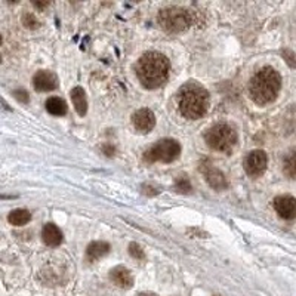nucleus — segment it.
Listing matches in <instances>:
<instances>
[{"mask_svg": "<svg viewBox=\"0 0 296 296\" xmlns=\"http://www.w3.org/2000/svg\"><path fill=\"white\" fill-rule=\"evenodd\" d=\"M181 153V145L175 139H162L156 145H153L150 150L145 153V160L154 163V162H162V163H170L179 157Z\"/></svg>", "mask_w": 296, "mask_h": 296, "instance_id": "nucleus-5", "label": "nucleus"}, {"mask_svg": "<svg viewBox=\"0 0 296 296\" xmlns=\"http://www.w3.org/2000/svg\"><path fill=\"white\" fill-rule=\"evenodd\" d=\"M173 188H175V191H178V192L188 194V192L191 191V184H190V181H188L185 176H182V178H178V179L175 181Z\"/></svg>", "mask_w": 296, "mask_h": 296, "instance_id": "nucleus-19", "label": "nucleus"}, {"mask_svg": "<svg viewBox=\"0 0 296 296\" xmlns=\"http://www.w3.org/2000/svg\"><path fill=\"white\" fill-rule=\"evenodd\" d=\"M33 86L39 92H51V90L57 89L58 79H57V76L52 71L40 70L33 77Z\"/></svg>", "mask_w": 296, "mask_h": 296, "instance_id": "nucleus-8", "label": "nucleus"}, {"mask_svg": "<svg viewBox=\"0 0 296 296\" xmlns=\"http://www.w3.org/2000/svg\"><path fill=\"white\" fill-rule=\"evenodd\" d=\"M14 96L17 98L20 103H28V93H27L25 90H22V89L15 90V92H14Z\"/></svg>", "mask_w": 296, "mask_h": 296, "instance_id": "nucleus-22", "label": "nucleus"}, {"mask_svg": "<svg viewBox=\"0 0 296 296\" xmlns=\"http://www.w3.org/2000/svg\"><path fill=\"white\" fill-rule=\"evenodd\" d=\"M0 43H2V36H0Z\"/></svg>", "mask_w": 296, "mask_h": 296, "instance_id": "nucleus-27", "label": "nucleus"}, {"mask_svg": "<svg viewBox=\"0 0 296 296\" xmlns=\"http://www.w3.org/2000/svg\"><path fill=\"white\" fill-rule=\"evenodd\" d=\"M70 95H71L73 106H74L76 111L79 113V116H85L86 111H87V101H86L85 90L80 86H76L74 89H71Z\"/></svg>", "mask_w": 296, "mask_h": 296, "instance_id": "nucleus-14", "label": "nucleus"}, {"mask_svg": "<svg viewBox=\"0 0 296 296\" xmlns=\"http://www.w3.org/2000/svg\"><path fill=\"white\" fill-rule=\"evenodd\" d=\"M103 151L106 153V156H113L116 153V148L111 147V145H104L103 147Z\"/></svg>", "mask_w": 296, "mask_h": 296, "instance_id": "nucleus-24", "label": "nucleus"}, {"mask_svg": "<svg viewBox=\"0 0 296 296\" xmlns=\"http://www.w3.org/2000/svg\"><path fill=\"white\" fill-rule=\"evenodd\" d=\"M34 5H36V6H37V8H44V6H46V5H47V3H39V2H36V3H34Z\"/></svg>", "mask_w": 296, "mask_h": 296, "instance_id": "nucleus-26", "label": "nucleus"}, {"mask_svg": "<svg viewBox=\"0 0 296 296\" xmlns=\"http://www.w3.org/2000/svg\"><path fill=\"white\" fill-rule=\"evenodd\" d=\"M281 87V77L278 71L273 67L261 68L251 80L249 92L252 100L258 106H265L273 103Z\"/></svg>", "mask_w": 296, "mask_h": 296, "instance_id": "nucleus-2", "label": "nucleus"}, {"mask_svg": "<svg viewBox=\"0 0 296 296\" xmlns=\"http://www.w3.org/2000/svg\"><path fill=\"white\" fill-rule=\"evenodd\" d=\"M295 165H296V163H295V153L292 151L290 156L284 160V172H286V175H287L290 179L295 178V172H296V166H295Z\"/></svg>", "mask_w": 296, "mask_h": 296, "instance_id": "nucleus-18", "label": "nucleus"}, {"mask_svg": "<svg viewBox=\"0 0 296 296\" xmlns=\"http://www.w3.org/2000/svg\"><path fill=\"white\" fill-rule=\"evenodd\" d=\"M179 111L190 120H197L209 108V93L199 85H187L179 93Z\"/></svg>", "mask_w": 296, "mask_h": 296, "instance_id": "nucleus-3", "label": "nucleus"}, {"mask_svg": "<svg viewBox=\"0 0 296 296\" xmlns=\"http://www.w3.org/2000/svg\"><path fill=\"white\" fill-rule=\"evenodd\" d=\"M142 192H145V194H148V195H156L159 191H156V188H153V187L144 185V187H142Z\"/></svg>", "mask_w": 296, "mask_h": 296, "instance_id": "nucleus-23", "label": "nucleus"}, {"mask_svg": "<svg viewBox=\"0 0 296 296\" xmlns=\"http://www.w3.org/2000/svg\"><path fill=\"white\" fill-rule=\"evenodd\" d=\"M132 122H133V126L139 130V132H144V133H148L156 125V116L151 110L148 108H141L138 110L133 117H132Z\"/></svg>", "mask_w": 296, "mask_h": 296, "instance_id": "nucleus-9", "label": "nucleus"}, {"mask_svg": "<svg viewBox=\"0 0 296 296\" xmlns=\"http://www.w3.org/2000/svg\"><path fill=\"white\" fill-rule=\"evenodd\" d=\"M22 24H24L27 28H31V30H34V28L39 27V21H37L36 17L31 15V14H25V15L22 17Z\"/></svg>", "mask_w": 296, "mask_h": 296, "instance_id": "nucleus-21", "label": "nucleus"}, {"mask_svg": "<svg viewBox=\"0 0 296 296\" xmlns=\"http://www.w3.org/2000/svg\"><path fill=\"white\" fill-rule=\"evenodd\" d=\"M46 110L52 116H65L67 114V104L64 100H61V98L52 96L46 101Z\"/></svg>", "mask_w": 296, "mask_h": 296, "instance_id": "nucleus-16", "label": "nucleus"}, {"mask_svg": "<svg viewBox=\"0 0 296 296\" xmlns=\"http://www.w3.org/2000/svg\"><path fill=\"white\" fill-rule=\"evenodd\" d=\"M202 170H203V173H205V176H206L208 184H209L212 188H215L216 191H222V190H225V188L228 187V182H227L225 175H224L219 169H216L215 166L208 165V166H203Z\"/></svg>", "mask_w": 296, "mask_h": 296, "instance_id": "nucleus-11", "label": "nucleus"}, {"mask_svg": "<svg viewBox=\"0 0 296 296\" xmlns=\"http://www.w3.org/2000/svg\"><path fill=\"white\" fill-rule=\"evenodd\" d=\"M138 296H157V295H154V293H150V292H144V293H139Z\"/></svg>", "mask_w": 296, "mask_h": 296, "instance_id": "nucleus-25", "label": "nucleus"}, {"mask_svg": "<svg viewBox=\"0 0 296 296\" xmlns=\"http://www.w3.org/2000/svg\"><path fill=\"white\" fill-rule=\"evenodd\" d=\"M160 25L169 33L184 31L191 25V15L182 8H166L159 15Z\"/></svg>", "mask_w": 296, "mask_h": 296, "instance_id": "nucleus-6", "label": "nucleus"}, {"mask_svg": "<svg viewBox=\"0 0 296 296\" xmlns=\"http://www.w3.org/2000/svg\"><path fill=\"white\" fill-rule=\"evenodd\" d=\"M169 60L160 52H147L136 64L138 80L147 89H156L166 83L169 76Z\"/></svg>", "mask_w": 296, "mask_h": 296, "instance_id": "nucleus-1", "label": "nucleus"}, {"mask_svg": "<svg viewBox=\"0 0 296 296\" xmlns=\"http://www.w3.org/2000/svg\"><path fill=\"white\" fill-rule=\"evenodd\" d=\"M275 212L284 219H293L296 212V202L292 195H278L274 199Z\"/></svg>", "mask_w": 296, "mask_h": 296, "instance_id": "nucleus-10", "label": "nucleus"}, {"mask_svg": "<svg viewBox=\"0 0 296 296\" xmlns=\"http://www.w3.org/2000/svg\"><path fill=\"white\" fill-rule=\"evenodd\" d=\"M216 296H218V295H216Z\"/></svg>", "mask_w": 296, "mask_h": 296, "instance_id": "nucleus-28", "label": "nucleus"}, {"mask_svg": "<svg viewBox=\"0 0 296 296\" xmlns=\"http://www.w3.org/2000/svg\"><path fill=\"white\" fill-rule=\"evenodd\" d=\"M30 219H31V213L27 209H15L8 215L9 224H12L15 227H22V225L28 224Z\"/></svg>", "mask_w": 296, "mask_h": 296, "instance_id": "nucleus-17", "label": "nucleus"}, {"mask_svg": "<svg viewBox=\"0 0 296 296\" xmlns=\"http://www.w3.org/2000/svg\"><path fill=\"white\" fill-rule=\"evenodd\" d=\"M206 142L215 151L228 153L237 145V133L230 125L218 123L208 130Z\"/></svg>", "mask_w": 296, "mask_h": 296, "instance_id": "nucleus-4", "label": "nucleus"}, {"mask_svg": "<svg viewBox=\"0 0 296 296\" xmlns=\"http://www.w3.org/2000/svg\"><path fill=\"white\" fill-rule=\"evenodd\" d=\"M42 237H43V241L51 246V248H55V246H60L61 241H63V233L61 230L54 225V224H46L43 227V231H42Z\"/></svg>", "mask_w": 296, "mask_h": 296, "instance_id": "nucleus-13", "label": "nucleus"}, {"mask_svg": "<svg viewBox=\"0 0 296 296\" xmlns=\"http://www.w3.org/2000/svg\"><path fill=\"white\" fill-rule=\"evenodd\" d=\"M129 254H130V256H133V258L138 259V261L144 259V256H145L142 248H141L138 243H130V244H129Z\"/></svg>", "mask_w": 296, "mask_h": 296, "instance_id": "nucleus-20", "label": "nucleus"}, {"mask_svg": "<svg viewBox=\"0 0 296 296\" xmlns=\"http://www.w3.org/2000/svg\"><path fill=\"white\" fill-rule=\"evenodd\" d=\"M108 252H110V244L106 241H93L87 246V249H86L87 259H90V261L100 259V258L106 256Z\"/></svg>", "mask_w": 296, "mask_h": 296, "instance_id": "nucleus-15", "label": "nucleus"}, {"mask_svg": "<svg viewBox=\"0 0 296 296\" xmlns=\"http://www.w3.org/2000/svg\"><path fill=\"white\" fill-rule=\"evenodd\" d=\"M267 165H268V157L261 150H255V151L249 153L244 159V170H246V173L254 178L261 176L265 172Z\"/></svg>", "mask_w": 296, "mask_h": 296, "instance_id": "nucleus-7", "label": "nucleus"}, {"mask_svg": "<svg viewBox=\"0 0 296 296\" xmlns=\"http://www.w3.org/2000/svg\"><path fill=\"white\" fill-rule=\"evenodd\" d=\"M110 278L111 281L122 287V289H130L133 286V277L130 271L125 267H116L110 271Z\"/></svg>", "mask_w": 296, "mask_h": 296, "instance_id": "nucleus-12", "label": "nucleus"}]
</instances>
